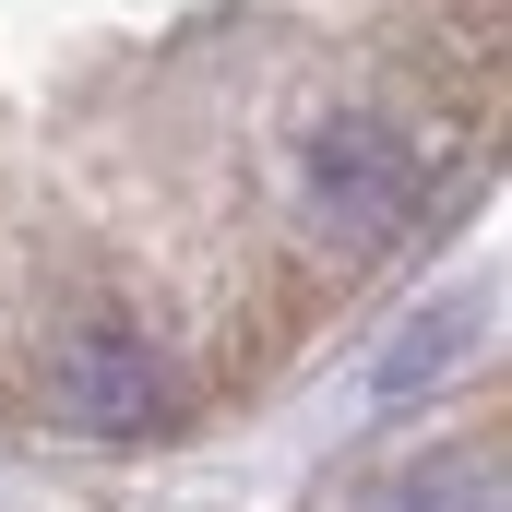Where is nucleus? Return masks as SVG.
<instances>
[{
	"label": "nucleus",
	"mask_w": 512,
	"mask_h": 512,
	"mask_svg": "<svg viewBox=\"0 0 512 512\" xmlns=\"http://www.w3.org/2000/svg\"><path fill=\"white\" fill-rule=\"evenodd\" d=\"M298 203L334 227V239H393L417 203H429V155L382 120V108H322L298 131Z\"/></svg>",
	"instance_id": "f257e3e1"
},
{
	"label": "nucleus",
	"mask_w": 512,
	"mask_h": 512,
	"mask_svg": "<svg viewBox=\"0 0 512 512\" xmlns=\"http://www.w3.org/2000/svg\"><path fill=\"white\" fill-rule=\"evenodd\" d=\"M48 405L72 417V429H96V441H155L167 429V346L143 334V322H72L60 334V358H48Z\"/></svg>",
	"instance_id": "f03ea898"
},
{
	"label": "nucleus",
	"mask_w": 512,
	"mask_h": 512,
	"mask_svg": "<svg viewBox=\"0 0 512 512\" xmlns=\"http://www.w3.org/2000/svg\"><path fill=\"white\" fill-rule=\"evenodd\" d=\"M358 512H501V465L489 453H405Z\"/></svg>",
	"instance_id": "7ed1b4c3"
},
{
	"label": "nucleus",
	"mask_w": 512,
	"mask_h": 512,
	"mask_svg": "<svg viewBox=\"0 0 512 512\" xmlns=\"http://www.w3.org/2000/svg\"><path fill=\"white\" fill-rule=\"evenodd\" d=\"M441 346H465V310H429V322H405V334H393V358H382V393L441 382Z\"/></svg>",
	"instance_id": "20e7f679"
}]
</instances>
